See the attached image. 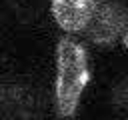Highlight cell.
<instances>
[{"label": "cell", "instance_id": "7a4b0ae2", "mask_svg": "<svg viewBox=\"0 0 128 120\" xmlns=\"http://www.w3.org/2000/svg\"><path fill=\"white\" fill-rule=\"evenodd\" d=\"M128 28V10L116 0H98V6L82 32L90 42L98 46H110Z\"/></svg>", "mask_w": 128, "mask_h": 120}, {"label": "cell", "instance_id": "3957f363", "mask_svg": "<svg viewBox=\"0 0 128 120\" xmlns=\"http://www.w3.org/2000/svg\"><path fill=\"white\" fill-rule=\"evenodd\" d=\"M98 6V0H52L50 12L54 22L64 32H84L94 10Z\"/></svg>", "mask_w": 128, "mask_h": 120}, {"label": "cell", "instance_id": "277c9868", "mask_svg": "<svg viewBox=\"0 0 128 120\" xmlns=\"http://www.w3.org/2000/svg\"><path fill=\"white\" fill-rule=\"evenodd\" d=\"M122 44L128 48V28H126V32H124V36H122Z\"/></svg>", "mask_w": 128, "mask_h": 120}, {"label": "cell", "instance_id": "6da1fadb", "mask_svg": "<svg viewBox=\"0 0 128 120\" xmlns=\"http://www.w3.org/2000/svg\"><path fill=\"white\" fill-rule=\"evenodd\" d=\"M90 82V62L86 48L74 38H62L56 46V82L54 98L58 116H74L82 92Z\"/></svg>", "mask_w": 128, "mask_h": 120}]
</instances>
